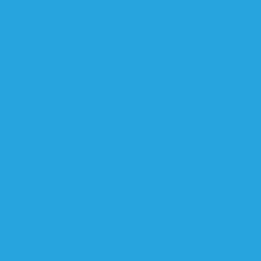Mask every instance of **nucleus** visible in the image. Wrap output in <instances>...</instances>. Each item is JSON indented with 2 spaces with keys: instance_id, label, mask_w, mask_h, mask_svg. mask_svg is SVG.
Here are the masks:
<instances>
[]
</instances>
